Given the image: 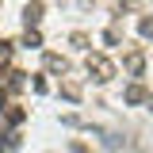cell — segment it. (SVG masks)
Masks as SVG:
<instances>
[{"mask_svg":"<svg viewBox=\"0 0 153 153\" xmlns=\"http://www.w3.org/2000/svg\"><path fill=\"white\" fill-rule=\"evenodd\" d=\"M146 103H149V111H153V96H149V100H146Z\"/></svg>","mask_w":153,"mask_h":153,"instance_id":"9c48e42d","label":"cell"},{"mask_svg":"<svg viewBox=\"0 0 153 153\" xmlns=\"http://www.w3.org/2000/svg\"><path fill=\"white\" fill-rule=\"evenodd\" d=\"M23 19H27V27H35L38 19H42V0H31L27 12H23Z\"/></svg>","mask_w":153,"mask_h":153,"instance_id":"277c9868","label":"cell"},{"mask_svg":"<svg viewBox=\"0 0 153 153\" xmlns=\"http://www.w3.org/2000/svg\"><path fill=\"white\" fill-rule=\"evenodd\" d=\"M138 31H142V35L149 38V35H153V19H142V23H138Z\"/></svg>","mask_w":153,"mask_h":153,"instance_id":"ba28073f","label":"cell"},{"mask_svg":"<svg viewBox=\"0 0 153 153\" xmlns=\"http://www.w3.org/2000/svg\"><path fill=\"white\" fill-rule=\"evenodd\" d=\"M46 69H50V73H65V57H57V54H46Z\"/></svg>","mask_w":153,"mask_h":153,"instance_id":"5b68a950","label":"cell"},{"mask_svg":"<svg viewBox=\"0 0 153 153\" xmlns=\"http://www.w3.org/2000/svg\"><path fill=\"white\" fill-rule=\"evenodd\" d=\"M123 100H126V103H146V100H149V92H146L142 84H130V88L123 92Z\"/></svg>","mask_w":153,"mask_h":153,"instance_id":"3957f363","label":"cell"},{"mask_svg":"<svg viewBox=\"0 0 153 153\" xmlns=\"http://www.w3.org/2000/svg\"><path fill=\"white\" fill-rule=\"evenodd\" d=\"M8 61H12V46H8V42H0V65H8Z\"/></svg>","mask_w":153,"mask_h":153,"instance_id":"52a82bcc","label":"cell"},{"mask_svg":"<svg viewBox=\"0 0 153 153\" xmlns=\"http://www.w3.org/2000/svg\"><path fill=\"white\" fill-rule=\"evenodd\" d=\"M123 65H126V73H142V69H146V54H142V50H134V54H126V61H123Z\"/></svg>","mask_w":153,"mask_h":153,"instance_id":"7a4b0ae2","label":"cell"},{"mask_svg":"<svg viewBox=\"0 0 153 153\" xmlns=\"http://www.w3.org/2000/svg\"><path fill=\"white\" fill-rule=\"evenodd\" d=\"M84 65H88V76H92L96 84H107V80L115 76V65H111L103 54H88V61H84Z\"/></svg>","mask_w":153,"mask_h":153,"instance_id":"6da1fadb","label":"cell"},{"mask_svg":"<svg viewBox=\"0 0 153 153\" xmlns=\"http://www.w3.org/2000/svg\"><path fill=\"white\" fill-rule=\"evenodd\" d=\"M23 46H42V38H38V31H27V35H23Z\"/></svg>","mask_w":153,"mask_h":153,"instance_id":"8992f818","label":"cell"}]
</instances>
